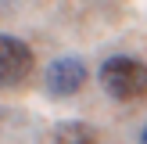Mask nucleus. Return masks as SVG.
<instances>
[{"label":"nucleus","mask_w":147,"mask_h":144,"mask_svg":"<svg viewBox=\"0 0 147 144\" xmlns=\"http://www.w3.org/2000/svg\"><path fill=\"white\" fill-rule=\"evenodd\" d=\"M100 86L115 101H140L147 94V65L140 58L115 54L100 65Z\"/></svg>","instance_id":"1"},{"label":"nucleus","mask_w":147,"mask_h":144,"mask_svg":"<svg viewBox=\"0 0 147 144\" xmlns=\"http://www.w3.org/2000/svg\"><path fill=\"white\" fill-rule=\"evenodd\" d=\"M32 65H36V58L25 40L0 33V86H18L22 79H29Z\"/></svg>","instance_id":"2"},{"label":"nucleus","mask_w":147,"mask_h":144,"mask_svg":"<svg viewBox=\"0 0 147 144\" xmlns=\"http://www.w3.org/2000/svg\"><path fill=\"white\" fill-rule=\"evenodd\" d=\"M86 76L90 72H86V65L79 58H57L47 69V90L54 97H72V94H79L86 86Z\"/></svg>","instance_id":"3"},{"label":"nucleus","mask_w":147,"mask_h":144,"mask_svg":"<svg viewBox=\"0 0 147 144\" xmlns=\"http://www.w3.org/2000/svg\"><path fill=\"white\" fill-rule=\"evenodd\" d=\"M57 144H97V133H93L86 122H61L54 133Z\"/></svg>","instance_id":"4"},{"label":"nucleus","mask_w":147,"mask_h":144,"mask_svg":"<svg viewBox=\"0 0 147 144\" xmlns=\"http://www.w3.org/2000/svg\"><path fill=\"white\" fill-rule=\"evenodd\" d=\"M140 144H147V126H144V133H140Z\"/></svg>","instance_id":"5"}]
</instances>
